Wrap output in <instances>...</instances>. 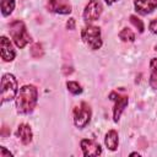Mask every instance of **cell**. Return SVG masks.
<instances>
[{"label":"cell","instance_id":"1","mask_svg":"<svg viewBox=\"0 0 157 157\" xmlns=\"http://www.w3.org/2000/svg\"><path fill=\"white\" fill-rule=\"evenodd\" d=\"M38 103V88L34 85H23L15 98L16 112L21 115H28L33 113Z\"/></svg>","mask_w":157,"mask_h":157},{"label":"cell","instance_id":"2","mask_svg":"<svg viewBox=\"0 0 157 157\" xmlns=\"http://www.w3.org/2000/svg\"><path fill=\"white\" fill-rule=\"evenodd\" d=\"M9 33L13 44L18 49H23L32 42V37L27 31V27L22 20H13L9 25Z\"/></svg>","mask_w":157,"mask_h":157},{"label":"cell","instance_id":"3","mask_svg":"<svg viewBox=\"0 0 157 157\" xmlns=\"http://www.w3.org/2000/svg\"><path fill=\"white\" fill-rule=\"evenodd\" d=\"M81 39L91 50L101 49L102 45H103L101 27L94 26L92 23H87L81 29Z\"/></svg>","mask_w":157,"mask_h":157},{"label":"cell","instance_id":"4","mask_svg":"<svg viewBox=\"0 0 157 157\" xmlns=\"http://www.w3.org/2000/svg\"><path fill=\"white\" fill-rule=\"evenodd\" d=\"M18 81L11 72H5L1 76V105L16 98L18 93Z\"/></svg>","mask_w":157,"mask_h":157},{"label":"cell","instance_id":"5","mask_svg":"<svg viewBox=\"0 0 157 157\" xmlns=\"http://www.w3.org/2000/svg\"><path fill=\"white\" fill-rule=\"evenodd\" d=\"M91 118H92V109H91L88 103L81 102L77 107H75V109H74V125L77 129H80V130L85 129L90 124Z\"/></svg>","mask_w":157,"mask_h":157},{"label":"cell","instance_id":"6","mask_svg":"<svg viewBox=\"0 0 157 157\" xmlns=\"http://www.w3.org/2000/svg\"><path fill=\"white\" fill-rule=\"evenodd\" d=\"M108 98L110 101L114 102V105H113V121L114 123H118L120 120V117L121 114L124 113V110L126 109L128 104H129V97L121 92H118V91H112L109 94H108Z\"/></svg>","mask_w":157,"mask_h":157},{"label":"cell","instance_id":"7","mask_svg":"<svg viewBox=\"0 0 157 157\" xmlns=\"http://www.w3.org/2000/svg\"><path fill=\"white\" fill-rule=\"evenodd\" d=\"M102 12H103V5L101 0H90L83 9L82 18L86 23H92L99 20Z\"/></svg>","mask_w":157,"mask_h":157},{"label":"cell","instance_id":"8","mask_svg":"<svg viewBox=\"0 0 157 157\" xmlns=\"http://www.w3.org/2000/svg\"><path fill=\"white\" fill-rule=\"evenodd\" d=\"M80 147L85 157H97L103 152L102 146L92 139H82L80 141Z\"/></svg>","mask_w":157,"mask_h":157},{"label":"cell","instance_id":"9","mask_svg":"<svg viewBox=\"0 0 157 157\" xmlns=\"http://www.w3.org/2000/svg\"><path fill=\"white\" fill-rule=\"evenodd\" d=\"M0 54L2 61L5 63H11L16 58V50L13 49L11 40L4 34L0 37Z\"/></svg>","mask_w":157,"mask_h":157},{"label":"cell","instance_id":"10","mask_svg":"<svg viewBox=\"0 0 157 157\" xmlns=\"http://www.w3.org/2000/svg\"><path fill=\"white\" fill-rule=\"evenodd\" d=\"M47 9L48 11L56 15H70L72 11L67 0H48Z\"/></svg>","mask_w":157,"mask_h":157},{"label":"cell","instance_id":"11","mask_svg":"<svg viewBox=\"0 0 157 157\" xmlns=\"http://www.w3.org/2000/svg\"><path fill=\"white\" fill-rule=\"evenodd\" d=\"M134 9L136 13L147 16L157 10V0H134Z\"/></svg>","mask_w":157,"mask_h":157},{"label":"cell","instance_id":"12","mask_svg":"<svg viewBox=\"0 0 157 157\" xmlns=\"http://www.w3.org/2000/svg\"><path fill=\"white\" fill-rule=\"evenodd\" d=\"M15 135L21 141V144L25 146H28L33 141V131H32V128L29 124H26V123L18 124Z\"/></svg>","mask_w":157,"mask_h":157},{"label":"cell","instance_id":"13","mask_svg":"<svg viewBox=\"0 0 157 157\" xmlns=\"http://www.w3.org/2000/svg\"><path fill=\"white\" fill-rule=\"evenodd\" d=\"M104 145L112 152L118 150V146H119V134H118L117 130L110 129V130H108L105 132V135H104Z\"/></svg>","mask_w":157,"mask_h":157},{"label":"cell","instance_id":"14","mask_svg":"<svg viewBox=\"0 0 157 157\" xmlns=\"http://www.w3.org/2000/svg\"><path fill=\"white\" fill-rule=\"evenodd\" d=\"M148 66H150L148 85L151 86V88L157 90V58H151Z\"/></svg>","mask_w":157,"mask_h":157},{"label":"cell","instance_id":"15","mask_svg":"<svg viewBox=\"0 0 157 157\" xmlns=\"http://www.w3.org/2000/svg\"><path fill=\"white\" fill-rule=\"evenodd\" d=\"M16 7V0H0V11L4 17H9Z\"/></svg>","mask_w":157,"mask_h":157},{"label":"cell","instance_id":"16","mask_svg":"<svg viewBox=\"0 0 157 157\" xmlns=\"http://www.w3.org/2000/svg\"><path fill=\"white\" fill-rule=\"evenodd\" d=\"M118 37L125 42V43H132L135 40V33L129 28V27H124L119 33H118Z\"/></svg>","mask_w":157,"mask_h":157},{"label":"cell","instance_id":"17","mask_svg":"<svg viewBox=\"0 0 157 157\" xmlns=\"http://www.w3.org/2000/svg\"><path fill=\"white\" fill-rule=\"evenodd\" d=\"M66 88H67V91L72 96H78V94H81L83 92L82 86L77 81H71V80L70 81H66Z\"/></svg>","mask_w":157,"mask_h":157},{"label":"cell","instance_id":"18","mask_svg":"<svg viewBox=\"0 0 157 157\" xmlns=\"http://www.w3.org/2000/svg\"><path fill=\"white\" fill-rule=\"evenodd\" d=\"M129 21H130V23L139 31V33H144V31H145V25H144V22H142V20H141L140 17H137L136 15H130V16H129Z\"/></svg>","mask_w":157,"mask_h":157},{"label":"cell","instance_id":"19","mask_svg":"<svg viewBox=\"0 0 157 157\" xmlns=\"http://www.w3.org/2000/svg\"><path fill=\"white\" fill-rule=\"evenodd\" d=\"M31 55L34 58V59H39L44 55V49H43V45L40 43H34L32 47H31Z\"/></svg>","mask_w":157,"mask_h":157},{"label":"cell","instance_id":"20","mask_svg":"<svg viewBox=\"0 0 157 157\" xmlns=\"http://www.w3.org/2000/svg\"><path fill=\"white\" fill-rule=\"evenodd\" d=\"M148 31L152 34H157V17L150 21V23H148Z\"/></svg>","mask_w":157,"mask_h":157},{"label":"cell","instance_id":"21","mask_svg":"<svg viewBox=\"0 0 157 157\" xmlns=\"http://www.w3.org/2000/svg\"><path fill=\"white\" fill-rule=\"evenodd\" d=\"M65 27H66V29L74 31V29L76 28V21H75V18H74V17H70V18L66 21V23H65Z\"/></svg>","mask_w":157,"mask_h":157},{"label":"cell","instance_id":"22","mask_svg":"<svg viewBox=\"0 0 157 157\" xmlns=\"http://www.w3.org/2000/svg\"><path fill=\"white\" fill-rule=\"evenodd\" d=\"M0 157H13V153L10 152L5 146H0Z\"/></svg>","mask_w":157,"mask_h":157},{"label":"cell","instance_id":"23","mask_svg":"<svg viewBox=\"0 0 157 157\" xmlns=\"http://www.w3.org/2000/svg\"><path fill=\"white\" fill-rule=\"evenodd\" d=\"M119 0H104V2L108 5V6H112L113 4H115V2H118Z\"/></svg>","mask_w":157,"mask_h":157},{"label":"cell","instance_id":"24","mask_svg":"<svg viewBox=\"0 0 157 157\" xmlns=\"http://www.w3.org/2000/svg\"><path fill=\"white\" fill-rule=\"evenodd\" d=\"M129 156H130V157H132V156H137V157H140V156H141V155H140V153H139V152H131V153H130V155H129Z\"/></svg>","mask_w":157,"mask_h":157},{"label":"cell","instance_id":"25","mask_svg":"<svg viewBox=\"0 0 157 157\" xmlns=\"http://www.w3.org/2000/svg\"><path fill=\"white\" fill-rule=\"evenodd\" d=\"M155 50L157 52V44H155Z\"/></svg>","mask_w":157,"mask_h":157}]
</instances>
